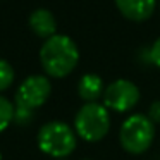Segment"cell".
<instances>
[{
	"mask_svg": "<svg viewBox=\"0 0 160 160\" xmlns=\"http://www.w3.org/2000/svg\"><path fill=\"white\" fill-rule=\"evenodd\" d=\"M148 59H150V62H152L153 66L160 69V38H157L155 42H153V45L150 47Z\"/></svg>",
	"mask_w": 160,
	"mask_h": 160,
	"instance_id": "obj_12",
	"label": "cell"
},
{
	"mask_svg": "<svg viewBox=\"0 0 160 160\" xmlns=\"http://www.w3.org/2000/svg\"><path fill=\"white\" fill-rule=\"evenodd\" d=\"M40 62L50 78H66L76 69L79 62V50L72 38L66 35H53L45 40L40 48Z\"/></svg>",
	"mask_w": 160,
	"mask_h": 160,
	"instance_id": "obj_1",
	"label": "cell"
},
{
	"mask_svg": "<svg viewBox=\"0 0 160 160\" xmlns=\"http://www.w3.org/2000/svg\"><path fill=\"white\" fill-rule=\"evenodd\" d=\"M29 28L40 38H52L53 35H57V21L53 18V14L47 9H36L29 16Z\"/></svg>",
	"mask_w": 160,
	"mask_h": 160,
	"instance_id": "obj_8",
	"label": "cell"
},
{
	"mask_svg": "<svg viewBox=\"0 0 160 160\" xmlns=\"http://www.w3.org/2000/svg\"><path fill=\"white\" fill-rule=\"evenodd\" d=\"M148 119L153 124H160V100L153 102L148 108Z\"/></svg>",
	"mask_w": 160,
	"mask_h": 160,
	"instance_id": "obj_13",
	"label": "cell"
},
{
	"mask_svg": "<svg viewBox=\"0 0 160 160\" xmlns=\"http://www.w3.org/2000/svg\"><path fill=\"white\" fill-rule=\"evenodd\" d=\"M74 131L78 138L90 143L103 139L110 131V114L103 103H84L74 117Z\"/></svg>",
	"mask_w": 160,
	"mask_h": 160,
	"instance_id": "obj_4",
	"label": "cell"
},
{
	"mask_svg": "<svg viewBox=\"0 0 160 160\" xmlns=\"http://www.w3.org/2000/svg\"><path fill=\"white\" fill-rule=\"evenodd\" d=\"M105 84L98 74L88 72L84 76H81L79 83H78V95L81 100H84V103H93L98 98L103 97Z\"/></svg>",
	"mask_w": 160,
	"mask_h": 160,
	"instance_id": "obj_9",
	"label": "cell"
},
{
	"mask_svg": "<svg viewBox=\"0 0 160 160\" xmlns=\"http://www.w3.org/2000/svg\"><path fill=\"white\" fill-rule=\"evenodd\" d=\"M11 122H14V103L0 95V132H4Z\"/></svg>",
	"mask_w": 160,
	"mask_h": 160,
	"instance_id": "obj_10",
	"label": "cell"
},
{
	"mask_svg": "<svg viewBox=\"0 0 160 160\" xmlns=\"http://www.w3.org/2000/svg\"><path fill=\"white\" fill-rule=\"evenodd\" d=\"M115 5L126 19L141 22L152 18L157 7V0H115Z\"/></svg>",
	"mask_w": 160,
	"mask_h": 160,
	"instance_id": "obj_7",
	"label": "cell"
},
{
	"mask_svg": "<svg viewBox=\"0 0 160 160\" xmlns=\"http://www.w3.org/2000/svg\"><path fill=\"white\" fill-rule=\"evenodd\" d=\"M84 160H90V158H84Z\"/></svg>",
	"mask_w": 160,
	"mask_h": 160,
	"instance_id": "obj_16",
	"label": "cell"
},
{
	"mask_svg": "<svg viewBox=\"0 0 160 160\" xmlns=\"http://www.w3.org/2000/svg\"><path fill=\"white\" fill-rule=\"evenodd\" d=\"M0 160H2V153H0Z\"/></svg>",
	"mask_w": 160,
	"mask_h": 160,
	"instance_id": "obj_15",
	"label": "cell"
},
{
	"mask_svg": "<svg viewBox=\"0 0 160 160\" xmlns=\"http://www.w3.org/2000/svg\"><path fill=\"white\" fill-rule=\"evenodd\" d=\"M52 93V84L47 76H28L14 95V122L18 126H28L33 121V112L43 107Z\"/></svg>",
	"mask_w": 160,
	"mask_h": 160,
	"instance_id": "obj_2",
	"label": "cell"
},
{
	"mask_svg": "<svg viewBox=\"0 0 160 160\" xmlns=\"http://www.w3.org/2000/svg\"><path fill=\"white\" fill-rule=\"evenodd\" d=\"M38 148L45 155L57 158H67L71 153L76 150L78 145V134L74 128L62 121H50L40 128L36 134Z\"/></svg>",
	"mask_w": 160,
	"mask_h": 160,
	"instance_id": "obj_3",
	"label": "cell"
},
{
	"mask_svg": "<svg viewBox=\"0 0 160 160\" xmlns=\"http://www.w3.org/2000/svg\"><path fill=\"white\" fill-rule=\"evenodd\" d=\"M103 105L112 112L126 114L132 110L139 102V90L129 79H115L105 86L103 91Z\"/></svg>",
	"mask_w": 160,
	"mask_h": 160,
	"instance_id": "obj_6",
	"label": "cell"
},
{
	"mask_svg": "<svg viewBox=\"0 0 160 160\" xmlns=\"http://www.w3.org/2000/svg\"><path fill=\"white\" fill-rule=\"evenodd\" d=\"M57 160H67V158H57Z\"/></svg>",
	"mask_w": 160,
	"mask_h": 160,
	"instance_id": "obj_14",
	"label": "cell"
},
{
	"mask_svg": "<svg viewBox=\"0 0 160 160\" xmlns=\"http://www.w3.org/2000/svg\"><path fill=\"white\" fill-rule=\"evenodd\" d=\"M155 139V124L145 114H132L121 124L119 141L124 152L141 155L152 146Z\"/></svg>",
	"mask_w": 160,
	"mask_h": 160,
	"instance_id": "obj_5",
	"label": "cell"
},
{
	"mask_svg": "<svg viewBox=\"0 0 160 160\" xmlns=\"http://www.w3.org/2000/svg\"><path fill=\"white\" fill-rule=\"evenodd\" d=\"M14 69L5 59H0V93L14 83Z\"/></svg>",
	"mask_w": 160,
	"mask_h": 160,
	"instance_id": "obj_11",
	"label": "cell"
}]
</instances>
